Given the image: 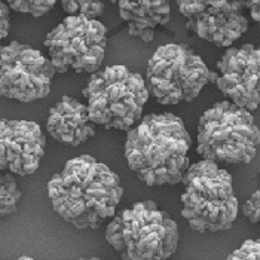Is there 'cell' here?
I'll return each instance as SVG.
<instances>
[{
  "mask_svg": "<svg viewBox=\"0 0 260 260\" xmlns=\"http://www.w3.org/2000/svg\"><path fill=\"white\" fill-rule=\"evenodd\" d=\"M9 30H11V8L3 0L0 5V38L2 39L8 38Z\"/></svg>",
  "mask_w": 260,
  "mask_h": 260,
  "instance_id": "ffe728a7",
  "label": "cell"
},
{
  "mask_svg": "<svg viewBox=\"0 0 260 260\" xmlns=\"http://www.w3.org/2000/svg\"><path fill=\"white\" fill-rule=\"evenodd\" d=\"M118 6L122 20L128 24L129 36L152 42L155 30L165 25L171 15L170 0H110Z\"/></svg>",
  "mask_w": 260,
  "mask_h": 260,
  "instance_id": "5bb4252c",
  "label": "cell"
},
{
  "mask_svg": "<svg viewBox=\"0 0 260 260\" xmlns=\"http://www.w3.org/2000/svg\"><path fill=\"white\" fill-rule=\"evenodd\" d=\"M46 140L35 122L2 119L0 123V170L15 176H30L39 168Z\"/></svg>",
  "mask_w": 260,
  "mask_h": 260,
  "instance_id": "7c38bea8",
  "label": "cell"
},
{
  "mask_svg": "<svg viewBox=\"0 0 260 260\" xmlns=\"http://www.w3.org/2000/svg\"><path fill=\"white\" fill-rule=\"evenodd\" d=\"M181 183V216L197 232H219L232 228L238 216V200L232 176L217 162L202 159L187 168Z\"/></svg>",
  "mask_w": 260,
  "mask_h": 260,
  "instance_id": "277c9868",
  "label": "cell"
},
{
  "mask_svg": "<svg viewBox=\"0 0 260 260\" xmlns=\"http://www.w3.org/2000/svg\"><path fill=\"white\" fill-rule=\"evenodd\" d=\"M5 2L15 12L39 18L48 14L58 0H5Z\"/></svg>",
  "mask_w": 260,
  "mask_h": 260,
  "instance_id": "e0dca14e",
  "label": "cell"
},
{
  "mask_svg": "<svg viewBox=\"0 0 260 260\" xmlns=\"http://www.w3.org/2000/svg\"><path fill=\"white\" fill-rule=\"evenodd\" d=\"M21 190L14 177V173H5L0 177V216L14 214L18 210Z\"/></svg>",
  "mask_w": 260,
  "mask_h": 260,
  "instance_id": "9a60e30c",
  "label": "cell"
},
{
  "mask_svg": "<svg viewBox=\"0 0 260 260\" xmlns=\"http://www.w3.org/2000/svg\"><path fill=\"white\" fill-rule=\"evenodd\" d=\"M217 86L224 97L250 112L260 107V46H229L217 61Z\"/></svg>",
  "mask_w": 260,
  "mask_h": 260,
  "instance_id": "8fae6325",
  "label": "cell"
},
{
  "mask_svg": "<svg viewBox=\"0 0 260 260\" xmlns=\"http://www.w3.org/2000/svg\"><path fill=\"white\" fill-rule=\"evenodd\" d=\"M55 73L51 58L30 45L11 42L0 49V92L6 99L21 103L45 99Z\"/></svg>",
  "mask_w": 260,
  "mask_h": 260,
  "instance_id": "9c48e42d",
  "label": "cell"
},
{
  "mask_svg": "<svg viewBox=\"0 0 260 260\" xmlns=\"http://www.w3.org/2000/svg\"><path fill=\"white\" fill-rule=\"evenodd\" d=\"M197 152L217 164H248L260 146V129L250 110L223 100L202 113Z\"/></svg>",
  "mask_w": 260,
  "mask_h": 260,
  "instance_id": "5b68a950",
  "label": "cell"
},
{
  "mask_svg": "<svg viewBox=\"0 0 260 260\" xmlns=\"http://www.w3.org/2000/svg\"><path fill=\"white\" fill-rule=\"evenodd\" d=\"M231 260H260V238L247 240L231 256Z\"/></svg>",
  "mask_w": 260,
  "mask_h": 260,
  "instance_id": "ac0fdd59",
  "label": "cell"
},
{
  "mask_svg": "<svg viewBox=\"0 0 260 260\" xmlns=\"http://www.w3.org/2000/svg\"><path fill=\"white\" fill-rule=\"evenodd\" d=\"M104 238L122 259L162 260L177 251L179 228L153 201H143L115 214Z\"/></svg>",
  "mask_w": 260,
  "mask_h": 260,
  "instance_id": "3957f363",
  "label": "cell"
},
{
  "mask_svg": "<svg viewBox=\"0 0 260 260\" xmlns=\"http://www.w3.org/2000/svg\"><path fill=\"white\" fill-rule=\"evenodd\" d=\"M219 73L189 46L168 43L159 46L147 62L146 85L160 104H179L195 100L205 85L217 82Z\"/></svg>",
  "mask_w": 260,
  "mask_h": 260,
  "instance_id": "52a82bcc",
  "label": "cell"
},
{
  "mask_svg": "<svg viewBox=\"0 0 260 260\" xmlns=\"http://www.w3.org/2000/svg\"><path fill=\"white\" fill-rule=\"evenodd\" d=\"M186 28L219 48H229L248 30L245 0H177Z\"/></svg>",
  "mask_w": 260,
  "mask_h": 260,
  "instance_id": "30bf717a",
  "label": "cell"
},
{
  "mask_svg": "<svg viewBox=\"0 0 260 260\" xmlns=\"http://www.w3.org/2000/svg\"><path fill=\"white\" fill-rule=\"evenodd\" d=\"M49 58L58 73H95L107 49V28L99 20L66 17L45 38Z\"/></svg>",
  "mask_w": 260,
  "mask_h": 260,
  "instance_id": "ba28073f",
  "label": "cell"
},
{
  "mask_svg": "<svg viewBox=\"0 0 260 260\" xmlns=\"http://www.w3.org/2000/svg\"><path fill=\"white\" fill-rule=\"evenodd\" d=\"M54 211L76 229H99L116 214L123 189L106 164L89 155L70 159L48 183Z\"/></svg>",
  "mask_w": 260,
  "mask_h": 260,
  "instance_id": "6da1fadb",
  "label": "cell"
},
{
  "mask_svg": "<svg viewBox=\"0 0 260 260\" xmlns=\"http://www.w3.org/2000/svg\"><path fill=\"white\" fill-rule=\"evenodd\" d=\"M242 214L260 228V189H257L242 205Z\"/></svg>",
  "mask_w": 260,
  "mask_h": 260,
  "instance_id": "d6986e66",
  "label": "cell"
},
{
  "mask_svg": "<svg viewBox=\"0 0 260 260\" xmlns=\"http://www.w3.org/2000/svg\"><path fill=\"white\" fill-rule=\"evenodd\" d=\"M61 6L69 17H85L99 20L104 12L101 0H61Z\"/></svg>",
  "mask_w": 260,
  "mask_h": 260,
  "instance_id": "2e32d148",
  "label": "cell"
},
{
  "mask_svg": "<svg viewBox=\"0 0 260 260\" xmlns=\"http://www.w3.org/2000/svg\"><path fill=\"white\" fill-rule=\"evenodd\" d=\"M95 122L91 119L88 106L79 100L64 95L57 101L46 120L51 137L64 146L76 147L95 136Z\"/></svg>",
  "mask_w": 260,
  "mask_h": 260,
  "instance_id": "4fadbf2b",
  "label": "cell"
},
{
  "mask_svg": "<svg viewBox=\"0 0 260 260\" xmlns=\"http://www.w3.org/2000/svg\"><path fill=\"white\" fill-rule=\"evenodd\" d=\"M190 136L179 116L147 115L128 131L125 159L147 186L177 184L190 167Z\"/></svg>",
  "mask_w": 260,
  "mask_h": 260,
  "instance_id": "7a4b0ae2",
  "label": "cell"
},
{
  "mask_svg": "<svg viewBox=\"0 0 260 260\" xmlns=\"http://www.w3.org/2000/svg\"><path fill=\"white\" fill-rule=\"evenodd\" d=\"M245 3H247V9L250 11L251 18L260 28V0H245Z\"/></svg>",
  "mask_w": 260,
  "mask_h": 260,
  "instance_id": "44dd1931",
  "label": "cell"
},
{
  "mask_svg": "<svg viewBox=\"0 0 260 260\" xmlns=\"http://www.w3.org/2000/svg\"><path fill=\"white\" fill-rule=\"evenodd\" d=\"M82 95L97 125L129 131L141 119L150 92L139 73L125 66H109L91 75Z\"/></svg>",
  "mask_w": 260,
  "mask_h": 260,
  "instance_id": "8992f818",
  "label": "cell"
}]
</instances>
